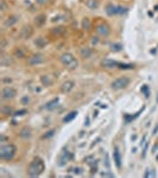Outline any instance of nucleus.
Returning <instances> with one entry per match:
<instances>
[{
    "mask_svg": "<svg viewBox=\"0 0 158 178\" xmlns=\"http://www.w3.org/2000/svg\"><path fill=\"white\" fill-rule=\"evenodd\" d=\"M41 81H42V83L44 84V86H47V87H49V86H51L52 83H54V81L50 78V76H48V75H43L41 77Z\"/></svg>",
    "mask_w": 158,
    "mask_h": 178,
    "instance_id": "ddd939ff",
    "label": "nucleus"
},
{
    "mask_svg": "<svg viewBox=\"0 0 158 178\" xmlns=\"http://www.w3.org/2000/svg\"><path fill=\"white\" fill-rule=\"evenodd\" d=\"M57 104H58V99H54L52 101L47 103V108H48V109H52V108H55Z\"/></svg>",
    "mask_w": 158,
    "mask_h": 178,
    "instance_id": "f3484780",
    "label": "nucleus"
},
{
    "mask_svg": "<svg viewBox=\"0 0 158 178\" xmlns=\"http://www.w3.org/2000/svg\"><path fill=\"white\" fill-rule=\"evenodd\" d=\"M86 6L90 10H96L99 7V2H97V0H88L86 2Z\"/></svg>",
    "mask_w": 158,
    "mask_h": 178,
    "instance_id": "4468645a",
    "label": "nucleus"
},
{
    "mask_svg": "<svg viewBox=\"0 0 158 178\" xmlns=\"http://www.w3.org/2000/svg\"><path fill=\"white\" fill-rule=\"evenodd\" d=\"M60 61L68 69H76L79 67V61L75 58V56L73 54H70V52H64L63 55H61Z\"/></svg>",
    "mask_w": 158,
    "mask_h": 178,
    "instance_id": "f03ea898",
    "label": "nucleus"
},
{
    "mask_svg": "<svg viewBox=\"0 0 158 178\" xmlns=\"http://www.w3.org/2000/svg\"><path fill=\"white\" fill-rule=\"evenodd\" d=\"M23 113H26V110H20V112H17L16 115H23Z\"/></svg>",
    "mask_w": 158,
    "mask_h": 178,
    "instance_id": "c85d7f7f",
    "label": "nucleus"
},
{
    "mask_svg": "<svg viewBox=\"0 0 158 178\" xmlns=\"http://www.w3.org/2000/svg\"><path fill=\"white\" fill-rule=\"evenodd\" d=\"M45 43H47V42L44 41V39H43V38H38V39H37V41H36V45H37V46H38V48H43V46H44V45H45Z\"/></svg>",
    "mask_w": 158,
    "mask_h": 178,
    "instance_id": "412c9836",
    "label": "nucleus"
},
{
    "mask_svg": "<svg viewBox=\"0 0 158 178\" xmlns=\"http://www.w3.org/2000/svg\"><path fill=\"white\" fill-rule=\"evenodd\" d=\"M32 32H33L32 28H31L30 25H25L24 28L21 29V31H20V37L23 38V39H28L29 37L32 34Z\"/></svg>",
    "mask_w": 158,
    "mask_h": 178,
    "instance_id": "6e6552de",
    "label": "nucleus"
},
{
    "mask_svg": "<svg viewBox=\"0 0 158 178\" xmlns=\"http://www.w3.org/2000/svg\"><path fill=\"white\" fill-rule=\"evenodd\" d=\"M16 146L12 144H8V145H4L0 147V158L2 160H10L12 159L13 156L16 154Z\"/></svg>",
    "mask_w": 158,
    "mask_h": 178,
    "instance_id": "7ed1b4c3",
    "label": "nucleus"
},
{
    "mask_svg": "<svg viewBox=\"0 0 158 178\" xmlns=\"http://www.w3.org/2000/svg\"><path fill=\"white\" fill-rule=\"evenodd\" d=\"M44 169H45V166H44V162L42 160L41 158L36 157L30 163L28 167V175L29 176H31V177H37V176H39L42 172L44 171Z\"/></svg>",
    "mask_w": 158,
    "mask_h": 178,
    "instance_id": "f257e3e1",
    "label": "nucleus"
},
{
    "mask_svg": "<svg viewBox=\"0 0 158 178\" xmlns=\"http://www.w3.org/2000/svg\"><path fill=\"white\" fill-rule=\"evenodd\" d=\"M17 21H18V17H17V15H12L11 18H8V19L6 20V23H5V26H6V28H7V26H12V25H13V24H16Z\"/></svg>",
    "mask_w": 158,
    "mask_h": 178,
    "instance_id": "2eb2a0df",
    "label": "nucleus"
},
{
    "mask_svg": "<svg viewBox=\"0 0 158 178\" xmlns=\"http://www.w3.org/2000/svg\"><path fill=\"white\" fill-rule=\"evenodd\" d=\"M43 62H44V56L39 55V54L29 57V59H28V63L30 65H37V64H41Z\"/></svg>",
    "mask_w": 158,
    "mask_h": 178,
    "instance_id": "423d86ee",
    "label": "nucleus"
},
{
    "mask_svg": "<svg viewBox=\"0 0 158 178\" xmlns=\"http://www.w3.org/2000/svg\"><path fill=\"white\" fill-rule=\"evenodd\" d=\"M113 156H114V162H115V164H117L118 167H120L121 166V158H120V152L118 150V147L114 148V153H113Z\"/></svg>",
    "mask_w": 158,
    "mask_h": 178,
    "instance_id": "9b49d317",
    "label": "nucleus"
},
{
    "mask_svg": "<svg viewBox=\"0 0 158 178\" xmlns=\"http://www.w3.org/2000/svg\"><path fill=\"white\" fill-rule=\"evenodd\" d=\"M102 65L105 68H114L115 65H119V62H114L111 61V59H105L102 62Z\"/></svg>",
    "mask_w": 158,
    "mask_h": 178,
    "instance_id": "f8f14e48",
    "label": "nucleus"
},
{
    "mask_svg": "<svg viewBox=\"0 0 158 178\" xmlns=\"http://www.w3.org/2000/svg\"><path fill=\"white\" fill-rule=\"evenodd\" d=\"M76 115H77V112H75V110L71 112V113H69L68 115L63 119V122H69V121H71L74 118H76Z\"/></svg>",
    "mask_w": 158,
    "mask_h": 178,
    "instance_id": "dca6fc26",
    "label": "nucleus"
},
{
    "mask_svg": "<svg viewBox=\"0 0 158 178\" xmlns=\"http://www.w3.org/2000/svg\"><path fill=\"white\" fill-rule=\"evenodd\" d=\"M128 84H130V78L128 77H119V78H115L111 83V87L113 89H121L127 87Z\"/></svg>",
    "mask_w": 158,
    "mask_h": 178,
    "instance_id": "20e7f679",
    "label": "nucleus"
},
{
    "mask_svg": "<svg viewBox=\"0 0 158 178\" xmlns=\"http://www.w3.org/2000/svg\"><path fill=\"white\" fill-rule=\"evenodd\" d=\"M6 10V4H5V1L2 0L1 1V11H5Z\"/></svg>",
    "mask_w": 158,
    "mask_h": 178,
    "instance_id": "a878e982",
    "label": "nucleus"
},
{
    "mask_svg": "<svg viewBox=\"0 0 158 178\" xmlns=\"http://www.w3.org/2000/svg\"><path fill=\"white\" fill-rule=\"evenodd\" d=\"M89 26H90L89 20H88V19L86 18V19L83 20V28H84V29H87V30H88V29H89Z\"/></svg>",
    "mask_w": 158,
    "mask_h": 178,
    "instance_id": "b1692460",
    "label": "nucleus"
},
{
    "mask_svg": "<svg viewBox=\"0 0 158 178\" xmlns=\"http://www.w3.org/2000/svg\"><path fill=\"white\" fill-rule=\"evenodd\" d=\"M17 94L16 89H13L12 87H5V88L1 90V97L4 100H8V99H12Z\"/></svg>",
    "mask_w": 158,
    "mask_h": 178,
    "instance_id": "39448f33",
    "label": "nucleus"
},
{
    "mask_svg": "<svg viewBox=\"0 0 158 178\" xmlns=\"http://www.w3.org/2000/svg\"><path fill=\"white\" fill-rule=\"evenodd\" d=\"M20 135L24 138H29L30 135H31V131L29 130V128H24V130L20 132Z\"/></svg>",
    "mask_w": 158,
    "mask_h": 178,
    "instance_id": "aec40b11",
    "label": "nucleus"
},
{
    "mask_svg": "<svg viewBox=\"0 0 158 178\" xmlns=\"http://www.w3.org/2000/svg\"><path fill=\"white\" fill-rule=\"evenodd\" d=\"M118 67H119L120 69H133L134 68L133 64H123V63H119Z\"/></svg>",
    "mask_w": 158,
    "mask_h": 178,
    "instance_id": "4be33fe9",
    "label": "nucleus"
},
{
    "mask_svg": "<svg viewBox=\"0 0 158 178\" xmlns=\"http://www.w3.org/2000/svg\"><path fill=\"white\" fill-rule=\"evenodd\" d=\"M111 50H113V51H120V50H121V44H112V45H111Z\"/></svg>",
    "mask_w": 158,
    "mask_h": 178,
    "instance_id": "5701e85b",
    "label": "nucleus"
},
{
    "mask_svg": "<svg viewBox=\"0 0 158 178\" xmlns=\"http://www.w3.org/2000/svg\"><path fill=\"white\" fill-rule=\"evenodd\" d=\"M96 33L100 34V36H108L110 34V26L107 25V24H100V25H97L95 29Z\"/></svg>",
    "mask_w": 158,
    "mask_h": 178,
    "instance_id": "0eeeda50",
    "label": "nucleus"
},
{
    "mask_svg": "<svg viewBox=\"0 0 158 178\" xmlns=\"http://www.w3.org/2000/svg\"><path fill=\"white\" fill-rule=\"evenodd\" d=\"M14 55L18 56L19 58H23V57L25 56V52H24L20 48H18V49H16V50H14Z\"/></svg>",
    "mask_w": 158,
    "mask_h": 178,
    "instance_id": "6ab92c4d",
    "label": "nucleus"
},
{
    "mask_svg": "<svg viewBox=\"0 0 158 178\" xmlns=\"http://www.w3.org/2000/svg\"><path fill=\"white\" fill-rule=\"evenodd\" d=\"M56 30H54V32L55 33H58V32H64V28L62 26H58V28H55Z\"/></svg>",
    "mask_w": 158,
    "mask_h": 178,
    "instance_id": "393cba45",
    "label": "nucleus"
},
{
    "mask_svg": "<svg viewBox=\"0 0 158 178\" xmlns=\"http://www.w3.org/2000/svg\"><path fill=\"white\" fill-rule=\"evenodd\" d=\"M80 55L82 56L83 58H89L90 56L93 55V50L90 48H82L80 50Z\"/></svg>",
    "mask_w": 158,
    "mask_h": 178,
    "instance_id": "9d476101",
    "label": "nucleus"
},
{
    "mask_svg": "<svg viewBox=\"0 0 158 178\" xmlns=\"http://www.w3.org/2000/svg\"><path fill=\"white\" fill-rule=\"evenodd\" d=\"M21 102L24 103V104H25V103H28V102H29V97H28V96H25V97L21 100Z\"/></svg>",
    "mask_w": 158,
    "mask_h": 178,
    "instance_id": "bb28decb",
    "label": "nucleus"
},
{
    "mask_svg": "<svg viewBox=\"0 0 158 178\" xmlns=\"http://www.w3.org/2000/svg\"><path fill=\"white\" fill-rule=\"evenodd\" d=\"M45 17L43 15V14H41V15H38V17H36V24L38 25V26H41V25H43V23L45 21V19H44Z\"/></svg>",
    "mask_w": 158,
    "mask_h": 178,
    "instance_id": "a211bd4d",
    "label": "nucleus"
},
{
    "mask_svg": "<svg viewBox=\"0 0 158 178\" xmlns=\"http://www.w3.org/2000/svg\"><path fill=\"white\" fill-rule=\"evenodd\" d=\"M74 86H75V83L73 82V81H65V82L62 84L61 90H62L63 93H69L70 90L74 89Z\"/></svg>",
    "mask_w": 158,
    "mask_h": 178,
    "instance_id": "1a4fd4ad",
    "label": "nucleus"
},
{
    "mask_svg": "<svg viewBox=\"0 0 158 178\" xmlns=\"http://www.w3.org/2000/svg\"><path fill=\"white\" fill-rule=\"evenodd\" d=\"M48 0H37V4H39V5H43V4H45Z\"/></svg>",
    "mask_w": 158,
    "mask_h": 178,
    "instance_id": "cd10ccee",
    "label": "nucleus"
}]
</instances>
